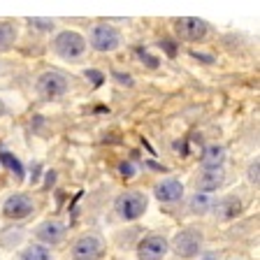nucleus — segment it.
<instances>
[{
    "label": "nucleus",
    "instance_id": "nucleus-1",
    "mask_svg": "<svg viewBox=\"0 0 260 260\" xmlns=\"http://www.w3.org/2000/svg\"><path fill=\"white\" fill-rule=\"evenodd\" d=\"M86 38L77 30H60L51 40L54 56H58L60 60H68V63H79L86 56Z\"/></svg>",
    "mask_w": 260,
    "mask_h": 260
},
{
    "label": "nucleus",
    "instance_id": "nucleus-2",
    "mask_svg": "<svg viewBox=\"0 0 260 260\" xmlns=\"http://www.w3.org/2000/svg\"><path fill=\"white\" fill-rule=\"evenodd\" d=\"M107 253V242L100 233H81L70 244L68 258L70 260H103Z\"/></svg>",
    "mask_w": 260,
    "mask_h": 260
},
{
    "label": "nucleus",
    "instance_id": "nucleus-3",
    "mask_svg": "<svg viewBox=\"0 0 260 260\" xmlns=\"http://www.w3.org/2000/svg\"><path fill=\"white\" fill-rule=\"evenodd\" d=\"M72 77H68L60 70H44L42 75L35 79V93L42 100H58V98L68 95L72 88Z\"/></svg>",
    "mask_w": 260,
    "mask_h": 260
},
{
    "label": "nucleus",
    "instance_id": "nucleus-4",
    "mask_svg": "<svg viewBox=\"0 0 260 260\" xmlns=\"http://www.w3.org/2000/svg\"><path fill=\"white\" fill-rule=\"evenodd\" d=\"M146 207H149V195L140 188H130L114 200V211L121 221H137L140 216H144Z\"/></svg>",
    "mask_w": 260,
    "mask_h": 260
},
{
    "label": "nucleus",
    "instance_id": "nucleus-5",
    "mask_svg": "<svg viewBox=\"0 0 260 260\" xmlns=\"http://www.w3.org/2000/svg\"><path fill=\"white\" fill-rule=\"evenodd\" d=\"M202 244H205V235L200 228H184L181 233L174 235V239L170 242V251L181 260H193L202 253Z\"/></svg>",
    "mask_w": 260,
    "mask_h": 260
},
{
    "label": "nucleus",
    "instance_id": "nucleus-6",
    "mask_svg": "<svg viewBox=\"0 0 260 260\" xmlns=\"http://www.w3.org/2000/svg\"><path fill=\"white\" fill-rule=\"evenodd\" d=\"M121 42H123V38H121L119 28H114L112 23H93L88 30L86 47H91L98 54H112L121 47Z\"/></svg>",
    "mask_w": 260,
    "mask_h": 260
},
{
    "label": "nucleus",
    "instance_id": "nucleus-7",
    "mask_svg": "<svg viewBox=\"0 0 260 260\" xmlns=\"http://www.w3.org/2000/svg\"><path fill=\"white\" fill-rule=\"evenodd\" d=\"M0 211H3V216L7 221H26V218H30L38 211V202L28 193H14L3 202Z\"/></svg>",
    "mask_w": 260,
    "mask_h": 260
},
{
    "label": "nucleus",
    "instance_id": "nucleus-8",
    "mask_svg": "<svg viewBox=\"0 0 260 260\" xmlns=\"http://www.w3.org/2000/svg\"><path fill=\"white\" fill-rule=\"evenodd\" d=\"M174 32H177L179 40L184 42H202V40L209 35V23L205 19H195V16H184V19H177L174 21Z\"/></svg>",
    "mask_w": 260,
    "mask_h": 260
},
{
    "label": "nucleus",
    "instance_id": "nucleus-9",
    "mask_svg": "<svg viewBox=\"0 0 260 260\" xmlns=\"http://www.w3.org/2000/svg\"><path fill=\"white\" fill-rule=\"evenodd\" d=\"M170 253V239L160 233L146 235L137 244V258L140 260H162Z\"/></svg>",
    "mask_w": 260,
    "mask_h": 260
},
{
    "label": "nucleus",
    "instance_id": "nucleus-10",
    "mask_svg": "<svg viewBox=\"0 0 260 260\" xmlns=\"http://www.w3.org/2000/svg\"><path fill=\"white\" fill-rule=\"evenodd\" d=\"M65 233H68V228H65V223L58 221V218H47V221H42L35 230H32L38 244H42V246H47V249L63 242Z\"/></svg>",
    "mask_w": 260,
    "mask_h": 260
},
{
    "label": "nucleus",
    "instance_id": "nucleus-11",
    "mask_svg": "<svg viewBox=\"0 0 260 260\" xmlns=\"http://www.w3.org/2000/svg\"><path fill=\"white\" fill-rule=\"evenodd\" d=\"M153 195L158 198L160 205H177L184 198V184L174 177H165L153 186Z\"/></svg>",
    "mask_w": 260,
    "mask_h": 260
},
{
    "label": "nucleus",
    "instance_id": "nucleus-12",
    "mask_svg": "<svg viewBox=\"0 0 260 260\" xmlns=\"http://www.w3.org/2000/svg\"><path fill=\"white\" fill-rule=\"evenodd\" d=\"M214 216L218 221H230V218L239 216V211H242V200H239L237 195H225L221 198L218 202H214Z\"/></svg>",
    "mask_w": 260,
    "mask_h": 260
},
{
    "label": "nucleus",
    "instance_id": "nucleus-13",
    "mask_svg": "<svg viewBox=\"0 0 260 260\" xmlns=\"http://www.w3.org/2000/svg\"><path fill=\"white\" fill-rule=\"evenodd\" d=\"M225 181V172L223 170H205L200 177L195 179V186H198V193H214L218 190Z\"/></svg>",
    "mask_w": 260,
    "mask_h": 260
},
{
    "label": "nucleus",
    "instance_id": "nucleus-14",
    "mask_svg": "<svg viewBox=\"0 0 260 260\" xmlns=\"http://www.w3.org/2000/svg\"><path fill=\"white\" fill-rule=\"evenodd\" d=\"M225 146L223 144H209L205 149V153H202L200 162H202V170H223V165H225Z\"/></svg>",
    "mask_w": 260,
    "mask_h": 260
},
{
    "label": "nucleus",
    "instance_id": "nucleus-15",
    "mask_svg": "<svg viewBox=\"0 0 260 260\" xmlns=\"http://www.w3.org/2000/svg\"><path fill=\"white\" fill-rule=\"evenodd\" d=\"M19 40V23L0 21V51H10Z\"/></svg>",
    "mask_w": 260,
    "mask_h": 260
},
{
    "label": "nucleus",
    "instance_id": "nucleus-16",
    "mask_svg": "<svg viewBox=\"0 0 260 260\" xmlns=\"http://www.w3.org/2000/svg\"><path fill=\"white\" fill-rule=\"evenodd\" d=\"M211 207H214V200L207 193H195L188 198V211L195 214V216H205Z\"/></svg>",
    "mask_w": 260,
    "mask_h": 260
},
{
    "label": "nucleus",
    "instance_id": "nucleus-17",
    "mask_svg": "<svg viewBox=\"0 0 260 260\" xmlns=\"http://www.w3.org/2000/svg\"><path fill=\"white\" fill-rule=\"evenodd\" d=\"M16 260H54V253H51V249L42 246V244H28Z\"/></svg>",
    "mask_w": 260,
    "mask_h": 260
},
{
    "label": "nucleus",
    "instance_id": "nucleus-18",
    "mask_svg": "<svg viewBox=\"0 0 260 260\" xmlns=\"http://www.w3.org/2000/svg\"><path fill=\"white\" fill-rule=\"evenodd\" d=\"M249 181L253 186H258V158H255V160L249 165Z\"/></svg>",
    "mask_w": 260,
    "mask_h": 260
},
{
    "label": "nucleus",
    "instance_id": "nucleus-19",
    "mask_svg": "<svg viewBox=\"0 0 260 260\" xmlns=\"http://www.w3.org/2000/svg\"><path fill=\"white\" fill-rule=\"evenodd\" d=\"M225 260H242V258H235V255H233V258H225Z\"/></svg>",
    "mask_w": 260,
    "mask_h": 260
}]
</instances>
